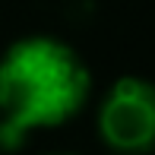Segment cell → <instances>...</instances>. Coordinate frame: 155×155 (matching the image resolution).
Returning <instances> with one entry per match:
<instances>
[{
	"mask_svg": "<svg viewBox=\"0 0 155 155\" xmlns=\"http://www.w3.org/2000/svg\"><path fill=\"white\" fill-rule=\"evenodd\" d=\"M41 155H79V152H70V149H54V152H41Z\"/></svg>",
	"mask_w": 155,
	"mask_h": 155,
	"instance_id": "3957f363",
	"label": "cell"
},
{
	"mask_svg": "<svg viewBox=\"0 0 155 155\" xmlns=\"http://www.w3.org/2000/svg\"><path fill=\"white\" fill-rule=\"evenodd\" d=\"M98 139L114 155L155 152V82L120 76L111 82L95 114Z\"/></svg>",
	"mask_w": 155,
	"mask_h": 155,
	"instance_id": "7a4b0ae2",
	"label": "cell"
},
{
	"mask_svg": "<svg viewBox=\"0 0 155 155\" xmlns=\"http://www.w3.org/2000/svg\"><path fill=\"white\" fill-rule=\"evenodd\" d=\"M92 95V73L76 48L51 35L19 38L0 54V149L16 152L35 130L70 124Z\"/></svg>",
	"mask_w": 155,
	"mask_h": 155,
	"instance_id": "6da1fadb",
	"label": "cell"
}]
</instances>
